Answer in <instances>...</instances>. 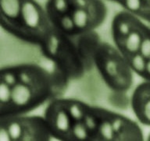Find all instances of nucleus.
<instances>
[{
  "label": "nucleus",
  "instance_id": "9",
  "mask_svg": "<svg viewBox=\"0 0 150 141\" xmlns=\"http://www.w3.org/2000/svg\"><path fill=\"white\" fill-rule=\"evenodd\" d=\"M130 102L138 122L150 126V82L145 80L138 84L134 90Z\"/></svg>",
  "mask_w": 150,
  "mask_h": 141
},
{
  "label": "nucleus",
  "instance_id": "8",
  "mask_svg": "<svg viewBox=\"0 0 150 141\" xmlns=\"http://www.w3.org/2000/svg\"><path fill=\"white\" fill-rule=\"evenodd\" d=\"M52 140L43 116L16 115L0 120V141H49Z\"/></svg>",
  "mask_w": 150,
  "mask_h": 141
},
{
  "label": "nucleus",
  "instance_id": "16",
  "mask_svg": "<svg viewBox=\"0 0 150 141\" xmlns=\"http://www.w3.org/2000/svg\"><path fill=\"white\" fill-rule=\"evenodd\" d=\"M142 78H143L145 81L150 82V59H148L147 62H146L145 71L143 73Z\"/></svg>",
  "mask_w": 150,
  "mask_h": 141
},
{
  "label": "nucleus",
  "instance_id": "10",
  "mask_svg": "<svg viewBox=\"0 0 150 141\" xmlns=\"http://www.w3.org/2000/svg\"><path fill=\"white\" fill-rule=\"evenodd\" d=\"M146 26L147 25H145L141 19L138 18L127 35L114 44L115 47L121 53L125 59L139 52L143 32Z\"/></svg>",
  "mask_w": 150,
  "mask_h": 141
},
{
  "label": "nucleus",
  "instance_id": "3",
  "mask_svg": "<svg viewBox=\"0 0 150 141\" xmlns=\"http://www.w3.org/2000/svg\"><path fill=\"white\" fill-rule=\"evenodd\" d=\"M53 76L35 63L12 66L10 117L25 115L44 105L52 95Z\"/></svg>",
  "mask_w": 150,
  "mask_h": 141
},
{
  "label": "nucleus",
  "instance_id": "11",
  "mask_svg": "<svg viewBox=\"0 0 150 141\" xmlns=\"http://www.w3.org/2000/svg\"><path fill=\"white\" fill-rule=\"evenodd\" d=\"M12 66L0 68V120L10 117Z\"/></svg>",
  "mask_w": 150,
  "mask_h": 141
},
{
  "label": "nucleus",
  "instance_id": "12",
  "mask_svg": "<svg viewBox=\"0 0 150 141\" xmlns=\"http://www.w3.org/2000/svg\"><path fill=\"white\" fill-rule=\"evenodd\" d=\"M77 41L75 43L86 66L88 63H92L94 54L102 41L95 31L81 34L77 36Z\"/></svg>",
  "mask_w": 150,
  "mask_h": 141
},
{
  "label": "nucleus",
  "instance_id": "1",
  "mask_svg": "<svg viewBox=\"0 0 150 141\" xmlns=\"http://www.w3.org/2000/svg\"><path fill=\"white\" fill-rule=\"evenodd\" d=\"M0 27L23 42L42 47L54 27L36 0H0Z\"/></svg>",
  "mask_w": 150,
  "mask_h": 141
},
{
  "label": "nucleus",
  "instance_id": "4",
  "mask_svg": "<svg viewBox=\"0 0 150 141\" xmlns=\"http://www.w3.org/2000/svg\"><path fill=\"white\" fill-rule=\"evenodd\" d=\"M89 105L73 98L54 99L44 113L52 138L61 141H88L85 115Z\"/></svg>",
  "mask_w": 150,
  "mask_h": 141
},
{
  "label": "nucleus",
  "instance_id": "17",
  "mask_svg": "<svg viewBox=\"0 0 150 141\" xmlns=\"http://www.w3.org/2000/svg\"><path fill=\"white\" fill-rule=\"evenodd\" d=\"M148 140H150V133L149 135V136H148Z\"/></svg>",
  "mask_w": 150,
  "mask_h": 141
},
{
  "label": "nucleus",
  "instance_id": "15",
  "mask_svg": "<svg viewBox=\"0 0 150 141\" xmlns=\"http://www.w3.org/2000/svg\"><path fill=\"white\" fill-rule=\"evenodd\" d=\"M139 53L145 59H150V27L146 26L143 32L142 40L141 43Z\"/></svg>",
  "mask_w": 150,
  "mask_h": 141
},
{
  "label": "nucleus",
  "instance_id": "6",
  "mask_svg": "<svg viewBox=\"0 0 150 141\" xmlns=\"http://www.w3.org/2000/svg\"><path fill=\"white\" fill-rule=\"evenodd\" d=\"M40 49L45 58L53 62L63 78L73 80L83 76L86 66L72 38L54 29Z\"/></svg>",
  "mask_w": 150,
  "mask_h": 141
},
{
  "label": "nucleus",
  "instance_id": "2",
  "mask_svg": "<svg viewBox=\"0 0 150 141\" xmlns=\"http://www.w3.org/2000/svg\"><path fill=\"white\" fill-rule=\"evenodd\" d=\"M44 8L54 28L70 38L96 31L108 13L103 0H47Z\"/></svg>",
  "mask_w": 150,
  "mask_h": 141
},
{
  "label": "nucleus",
  "instance_id": "14",
  "mask_svg": "<svg viewBox=\"0 0 150 141\" xmlns=\"http://www.w3.org/2000/svg\"><path fill=\"white\" fill-rule=\"evenodd\" d=\"M126 60L129 66H130V67H131L132 72L142 77L143 75V73L145 71L147 59H145L138 52V53H136V54L131 55V57L127 58Z\"/></svg>",
  "mask_w": 150,
  "mask_h": 141
},
{
  "label": "nucleus",
  "instance_id": "7",
  "mask_svg": "<svg viewBox=\"0 0 150 141\" xmlns=\"http://www.w3.org/2000/svg\"><path fill=\"white\" fill-rule=\"evenodd\" d=\"M95 116L94 141H142L144 140L139 125L125 115L109 109L92 106Z\"/></svg>",
  "mask_w": 150,
  "mask_h": 141
},
{
  "label": "nucleus",
  "instance_id": "13",
  "mask_svg": "<svg viewBox=\"0 0 150 141\" xmlns=\"http://www.w3.org/2000/svg\"><path fill=\"white\" fill-rule=\"evenodd\" d=\"M122 6L139 19L150 23V0H124Z\"/></svg>",
  "mask_w": 150,
  "mask_h": 141
},
{
  "label": "nucleus",
  "instance_id": "18",
  "mask_svg": "<svg viewBox=\"0 0 150 141\" xmlns=\"http://www.w3.org/2000/svg\"><path fill=\"white\" fill-rule=\"evenodd\" d=\"M108 1H111V2H112V1H113V0H108Z\"/></svg>",
  "mask_w": 150,
  "mask_h": 141
},
{
  "label": "nucleus",
  "instance_id": "5",
  "mask_svg": "<svg viewBox=\"0 0 150 141\" xmlns=\"http://www.w3.org/2000/svg\"><path fill=\"white\" fill-rule=\"evenodd\" d=\"M92 64L112 91L124 94L130 90L133 83V72L115 46L101 41L94 54Z\"/></svg>",
  "mask_w": 150,
  "mask_h": 141
}]
</instances>
